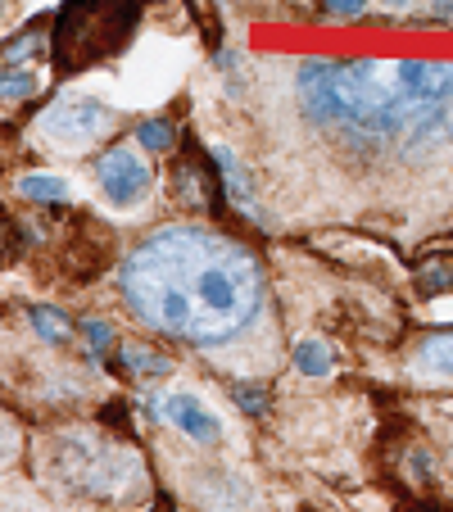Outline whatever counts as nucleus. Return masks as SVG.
<instances>
[{"label":"nucleus","mask_w":453,"mask_h":512,"mask_svg":"<svg viewBox=\"0 0 453 512\" xmlns=\"http://www.w3.org/2000/svg\"><path fill=\"white\" fill-rule=\"evenodd\" d=\"M141 327L186 345L232 340L263 304V268L241 241L209 227H164L145 236L118 272Z\"/></svg>","instance_id":"nucleus-1"},{"label":"nucleus","mask_w":453,"mask_h":512,"mask_svg":"<svg viewBox=\"0 0 453 512\" xmlns=\"http://www.w3.org/2000/svg\"><path fill=\"white\" fill-rule=\"evenodd\" d=\"M299 105L340 145L431 150L453 141V59H304Z\"/></svg>","instance_id":"nucleus-2"},{"label":"nucleus","mask_w":453,"mask_h":512,"mask_svg":"<svg viewBox=\"0 0 453 512\" xmlns=\"http://www.w3.org/2000/svg\"><path fill=\"white\" fill-rule=\"evenodd\" d=\"M141 0H73L59 14V41L55 55L64 68H82L91 59L114 55L136 28Z\"/></svg>","instance_id":"nucleus-3"},{"label":"nucleus","mask_w":453,"mask_h":512,"mask_svg":"<svg viewBox=\"0 0 453 512\" xmlns=\"http://www.w3.org/2000/svg\"><path fill=\"white\" fill-rule=\"evenodd\" d=\"M109 127H114V109L96 96H59L55 105L41 109V118H37V132L46 136L55 150H68V155L96 145L100 136H109Z\"/></svg>","instance_id":"nucleus-4"},{"label":"nucleus","mask_w":453,"mask_h":512,"mask_svg":"<svg viewBox=\"0 0 453 512\" xmlns=\"http://www.w3.org/2000/svg\"><path fill=\"white\" fill-rule=\"evenodd\" d=\"M96 182H100V195H105L114 209H132V204H141L145 195H150V168H145V159L136 155V150H127V145H114V150H105V155L96 159Z\"/></svg>","instance_id":"nucleus-5"},{"label":"nucleus","mask_w":453,"mask_h":512,"mask_svg":"<svg viewBox=\"0 0 453 512\" xmlns=\"http://www.w3.org/2000/svg\"><path fill=\"white\" fill-rule=\"evenodd\" d=\"M155 413H159V422H168L173 431H182L186 440H195V445H213V440L222 435L218 413H213V408L204 404V399L186 395V390L159 395V399H155Z\"/></svg>","instance_id":"nucleus-6"},{"label":"nucleus","mask_w":453,"mask_h":512,"mask_svg":"<svg viewBox=\"0 0 453 512\" xmlns=\"http://www.w3.org/2000/svg\"><path fill=\"white\" fill-rule=\"evenodd\" d=\"M408 372L426 386H449L453 381V331H431V336L417 340L413 358H408Z\"/></svg>","instance_id":"nucleus-7"},{"label":"nucleus","mask_w":453,"mask_h":512,"mask_svg":"<svg viewBox=\"0 0 453 512\" xmlns=\"http://www.w3.org/2000/svg\"><path fill=\"white\" fill-rule=\"evenodd\" d=\"M213 168L222 173V195L232 204H241L245 213H254L259 218V204H254V182H250V173H245V164L227 150V145H213Z\"/></svg>","instance_id":"nucleus-8"},{"label":"nucleus","mask_w":453,"mask_h":512,"mask_svg":"<svg viewBox=\"0 0 453 512\" xmlns=\"http://www.w3.org/2000/svg\"><path fill=\"white\" fill-rule=\"evenodd\" d=\"M37 91H41L37 64H0V100L19 105V100H32Z\"/></svg>","instance_id":"nucleus-9"},{"label":"nucleus","mask_w":453,"mask_h":512,"mask_svg":"<svg viewBox=\"0 0 453 512\" xmlns=\"http://www.w3.org/2000/svg\"><path fill=\"white\" fill-rule=\"evenodd\" d=\"M118 358L127 363V372H132V377H168V372H173L168 354L145 349V345H123V349H118Z\"/></svg>","instance_id":"nucleus-10"},{"label":"nucleus","mask_w":453,"mask_h":512,"mask_svg":"<svg viewBox=\"0 0 453 512\" xmlns=\"http://www.w3.org/2000/svg\"><path fill=\"white\" fill-rule=\"evenodd\" d=\"M295 368L304 372V377H327V372L336 368V349H331L327 340H299L295 345Z\"/></svg>","instance_id":"nucleus-11"},{"label":"nucleus","mask_w":453,"mask_h":512,"mask_svg":"<svg viewBox=\"0 0 453 512\" xmlns=\"http://www.w3.org/2000/svg\"><path fill=\"white\" fill-rule=\"evenodd\" d=\"M19 195L23 200H37V204H64L68 182L55 173H28V177H19Z\"/></svg>","instance_id":"nucleus-12"},{"label":"nucleus","mask_w":453,"mask_h":512,"mask_svg":"<svg viewBox=\"0 0 453 512\" xmlns=\"http://www.w3.org/2000/svg\"><path fill=\"white\" fill-rule=\"evenodd\" d=\"M46 50V32L41 28H28L10 41V46L0 50V64H37V55Z\"/></svg>","instance_id":"nucleus-13"},{"label":"nucleus","mask_w":453,"mask_h":512,"mask_svg":"<svg viewBox=\"0 0 453 512\" xmlns=\"http://www.w3.org/2000/svg\"><path fill=\"white\" fill-rule=\"evenodd\" d=\"M136 145H145V150L164 155V150H173V145H177V127L164 123V118H141V123H136Z\"/></svg>","instance_id":"nucleus-14"},{"label":"nucleus","mask_w":453,"mask_h":512,"mask_svg":"<svg viewBox=\"0 0 453 512\" xmlns=\"http://www.w3.org/2000/svg\"><path fill=\"white\" fill-rule=\"evenodd\" d=\"M28 322H32V331H37L41 340H50V345H64L68 340V318L59 309H46V304H37V309H28Z\"/></svg>","instance_id":"nucleus-15"},{"label":"nucleus","mask_w":453,"mask_h":512,"mask_svg":"<svg viewBox=\"0 0 453 512\" xmlns=\"http://www.w3.org/2000/svg\"><path fill=\"white\" fill-rule=\"evenodd\" d=\"M417 286L426 290V295H453V263L435 259L422 268V277H417Z\"/></svg>","instance_id":"nucleus-16"},{"label":"nucleus","mask_w":453,"mask_h":512,"mask_svg":"<svg viewBox=\"0 0 453 512\" xmlns=\"http://www.w3.org/2000/svg\"><path fill=\"white\" fill-rule=\"evenodd\" d=\"M367 5H372V0H318V10L327 14V19H363L367 14Z\"/></svg>","instance_id":"nucleus-17"},{"label":"nucleus","mask_w":453,"mask_h":512,"mask_svg":"<svg viewBox=\"0 0 453 512\" xmlns=\"http://www.w3.org/2000/svg\"><path fill=\"white\" fill-rule=\"evenodd\" d=\"M82 336H87L91 354H109V345H114V331H109V322H100V318L82 322Z\"/></svg>","instance_id":"nucleus-18"},{"label":"nucleus","mask_w":453,"mask_h":512,"mask_svg":"<svg viewBox=\"0 0 453 512\" xmlns=\"http://www.w3.org/2000/svg\"><path fill=\"white\" fill-rule=\"evenodd\" d=\"M236 404L245 408V413H263V390H254V386H236Z\"/></svg>","instance_id":"nucleus-19"},{"label":"nucleus","mask_w":453,"mask_h":512,"mask_svg":"<svg viewBox=\"0 0 453 512\" xmlns=\"http://www.w3.org/2000/svg\"><path fill=\"white\" fill-rule=\"evenodd\" d=\"M14 445H19V440H14V426H10V422H0V463H5V458L14 454Z\"/></svg>","instance_id":"nucleus-20"},{"label":"nucleus","mask_w":453,"mask_h":512,"mask_svg":"<svg viewBox=\"0 0 453 512\" xmlns=\"http://www.w3.org/2000/svg\"><path fill=\"white\" fill-rule=\"evenodd\" d=\"M381 5H386V10L395 14V10H408V5H417V0H381Z\"/></svg>","instance_id":"nucleus-21"}]
</instances>
